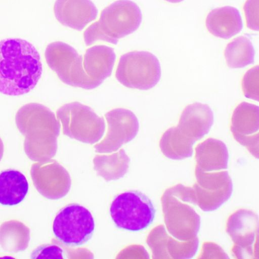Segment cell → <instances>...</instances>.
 I'll return each instance as SVG.
<instances>
[{"mask_svg":"<svg viewBox=\"0 0 259 259\" xmlns=\"http://www.w3.org/2000/svg\"><path fill=\"white\" fill-rule=\"evenodd\" d=\"M35 47L25 39L0 41V93L16 96L33 90L39 80L42 65Z\"/></svg>","mask_w":259,"mask_h":259,"instance_id":"6da1fadb","label":"cell"},{"mask_svg":"<svg viewBox=\"0 0 259 259\" xmlns=\"http://www.w3.org/2000/svg\"><path fill=\"white\" fill-rule=\"evenodd\" d=\"M15 122L25 136L24 149L30 159L45 161L56 155L61 124L49 108L37 103L25 104L17 111Z\"/></svg>","mask_w":259,"mask_h":259,"instance_id":"7a4b0ae2","label":"cell"},{"mask_svg":"<svg viewBox=\"0 0 259 259\" xmlns=\"http://www.w3.org/2000/svg\"><path fill=\"white\" fill-rule=\"evenodd\" d=\"M142 21V13L131 0H117L105 8L99 20L84 32V41L89 46L97 41L117 45L118 39L136 31Z\"/></svg>","mask_w":259,"mask_h":259,"instance_id":"3957f363","label":"cell"},{"mask_svg":"<svg viewBox=\"0 0 259 259\" xmlns=\"http://www.w3.org/2000/svg\"><path fill=\"white\" fill-rule=\"evenodd\" d=\"M56 116L62 125L64 135L82 143L93 144L103 137L105 122L89 106L73 102L61 106Z\"/></svg>","mask_w":259,"mask_h":259,"instance_id":"277c9868","label":"cell"},{"mask_svg":"<svg viewBox=\"0 0 259 259\" xmlns=\"http://www.w3.org/2000/svg\"><path fill=\"white\" fill-rule=\"evenodd\" d=\"M161 76V66L157 57L144 51L130 52L121 55L115 72V77L120 84L140 90L153 88Z\"/></svg>","mask_w":259,"mask_h":259,"instance_id":"5b68a950","label":"cell"},{"mask_svg":"<svg viewBox=\"0 0 259 259\" xmlns=\"http://www.w3.org/2000/svg\"><path fill=\"white\" fill-rule=\"evenodd\" d=\"M112 221L118 228L139 232L152 223L155 209L149 198L139 191H128L118 194L110 207Z\"/></svg>","mask_w":259,"mask_h":259,"instance_id":"8992f818","label":"cell"},{"mask_svg":"<svg viewBox=\"0 0 259 259\" xmlns=\"http://www.w3.org/2000/svg\"><path fill=\"white\" fill-rule=\"evenodd\" d=\"M45 55L49 67L65 84L88 90L101 85L87 74L82 56L69 44L59 41L51 42Z\"/></svg>","mask_w":259,"mask_h":259,"instance_id":"52a82bcc","label":"cell"},{"mask_svg":"<svg viewBox=\"0 0 259 259\" xmlns=\"http://www.w3.org/2000/svg\"><path fill=\"white\" fill-rule=\"evenodd\" d=\"M95 229V221L90 210L76 203L70 204L62 208L56 215L53 223V231L56 238L62 244L80 246L92 237Z\"/></svg>","mask_w":259,"mask_h":259,"instance_id":"ba28073f","label":"cell"},{"mask_svg":"<svg viewBox=\"0 0 259 259\" xmlns=\"http://www.w3.org/2000/svg\"><path fill=\"white\" fill-rule=\"evenodd\" d=\"M258 215L239 209L228 218L226 230L233 242L232 255L236 258H255L258 255Z\"/></svg>","mask_w":259,"mask_h":259,"instance_id":"9c48e42d","label":"cell"},{"mask_svg":"<svg viewBox=\"0 0 259 259\" xmlns=\"http://www.w3.org/2000/svg\"><path fill=\"white\" fill-rule=\"evenodd\" d=\"M161 201L165 227L171 236L183 241L197 237L200 217L193 207L166 190Z\"/></svg>","mask_w":259,"mask_h":259,"instance_id":"30bf717a","label":"cell"},{"mask_svg":"<svg viewBox=\"0 0 259 259\" xmlns=\"http://www.w3.org/2000/svg\"><path fill=\"white\" fill-rule=\"evenodd\" d=\"M105 117L108 124L107 132L103 140L94 145L96 152L109 153L117 151L137 135L139 122L131 110L117 108L106 113Z\"/></svg>","mask_w":259,"mask_h":259,"instance_id":"8fae6325","label":"cell"},{"mask_svg":"<svg viewBox=\"0 0 259 259\" xmlns=\"http://www.w3.org/2000/svg\"><path fill=\"white\" fill-rule=\"evenodd\" d=\"M30 175L37 191L48 199H60L66 196L70 189L71 183L69 173L55 160L33 163Z\"/></svg>","mask_w":259,"mask_h":259,"instance_id":"7c38bea8","label":"cell"},{"mask_svg":"<svg viewBox=\"0 0 259 259\" xmlns=\"http://www.w3.org/2000/svg\"><path fill=\"white\" fill-rule=\"evenodd\" d=\"M230 130L234 139L258 158L259 109L257 105L242 102L235 108Z\"/></svg>","mask_w":259,"mask_h":259,"instance_id":"4fadbf2b","label":"cell"},{"mask_svg":"<svg viewBox=\"0 0 259 259\" xmlns=\"http://www.w3.org/2000/svg\"><path fill=\"white\" fill-rule=\"evenodd\" d=\"M146 241L153 258H191L197 253L199 245L197 237L188 241H180L168 234L163 225L154 228Z\"/></svg>","mask_w":259,"mask_h":259,"instance_id":"5bb4252c","label":"cell"},{"mask_svg":"<svg viewBox=\"0 0 259 259\" xmlns=\"http://www.w3.org/2000/svg\"><path fill=\"white\" fill-rule=\"evenodd\" d=\"M233 190V185H231L218 190H210L196 183L192 187L178 184L165 190L182 201L197 205L204 211H212L229 199Z\"/></svg>","mask_w":259,"mask_h":259,"instance_id":"9a60e30c","label":"cell"},{"mask_svg":"<svg viewBox=\"0 0 259 259\" xmlns=\"http://www.w3.org/2000/svg\"><path fill=\"white\" fill-rule=\"evenodd\" d=\"M56 19L62 25L81 31L96 19L98 10L91 0H56Z\"/></svg>","mask_w":259,"mask_h":259,"instance_id":"2e32d148","label":"cell"},{"mask_svg":"<svg viewBox=\"0 0 259 259\" xmlns=\"http://www.w3.org/2000/svg\"><path fill=\"white\" fill-rule=\"evenodd\" d=\"M213 120V112L208 105L195 102L184 108L177 127L183 134L196 141L209 132Z\"/></svg>","mask_w":259,"mask_h":259,"instance_id":"e0dca14e","label":"cell"},{"mask_svg":"<svg viewBox=\"0 0 259 259\" xmlns=\"http://www.w3.org/2000/svg\"><path fill=\"white\" fill-rule=\"evenodd\" d=\"M205 25L210 33L223 39H229L237 34L243 27L239 10L228 6L210 11L206 18Z\"/></svg>","mask_w":259,"mask_h":259,"instance_id":"ac0fdd59","label":"cell"},{"mask_svg":"<svg viewBox=\"0 0 259 259\" xmlns=\"http://www.w3.org/2000/svg\"><path fill=\"white\" fill-rule=\"evenodd\" d=\"M116 56L114 49L106 45H96L86 50L83 68L93 80L102 84L112 73Z\"/></svg>","mask_w":259,"mask_h":259,"instance_id":"d6986e66","label":"cell"},{"mask_svg":"<svg viewBox=\"0 0 259 259\" xmlns=\"http://www.w3.org/2000/svg\"><path fill=\"white\" fill-rule=\"evenodd\" d=\"M195 168L203 172L226 169L228 166L229 153L222 141L208 138L195 148Z\"/></svg>","mask_w":259,"mask_h":259,"instance_id":"ffe728a7","label":"cell"},{"mask_svg":"<svg viewBox=\"0 0 259 259\" xmlns=\"http://www.w3.org/2000/svg\"><path fill=\"white\" fill-rule=\"evenodd\" d=\"M29 185L25 176L15 169H7L0 173V204L15 205L25 198Z\"/></svg>","mask_w":259,"mask_h":259,"instance_id":"44dd1931","label":"cell"},{"mask_svg":"<svg viewBox=\"0 0 259 259\" xmlns=\"http://www.w3.org/2000/svg\"><path fill=\"white\" fill-rule=\"evenodd\" d=\"M196 141L186 136L177 126L167 129L161 137L159 148L162 154L172 160H183L191 157Z\"/></svg>","mask_w":259,"mask_h":259,"instance_id":"7402d4cb","label":"cell"},{"mask_svg":"<svg viewBox=\"0 0 259 259\" xmlns=\"http://www.w3.org/2000/svg\"><path fill=\"white\" fill-rule=\"evenodd\" d=\"M30 233V229L20 221H6L0 225V245L8 252L23 251L28 246Z\"/></svg>","mask_w":259,"mask_h":259,"instance_id":"603a6c76","label":"cell"},{"mask_svg":"<svg viewBox=\"0 0 259 259\" xmlns=\"http://www.w3.org/2000/svg\"><path fill=\"white\" fill-rule=\"evenodd\" d=\"M130 158L123 149L109 155H97L93 159L94 168L106 181L116 180L127 172Z\"/></svg>","mask_w":259,"mask_h":259,"instance_id":"cb8c5ba5","label":"cell"},{"mask_svg":"<svg viewBox=\"0 0 259 259\" xmlns=\"http://www.w3.org/2000/svg\"><path fill=\"white\" fill-rule=\"evenodd\" d=\"M255 51L250 39L245 36L237 37L228 44L224 56L228 66L240 68L252 64Z\"/></svg>","mask_w":259,"mask_h":259,"instance_id":"d4e9b609","label":"cell"},{"mask_svg":"<svg viewBox=\"0 0 259 259\" xmlns=\"http://www.w3.org/2000/svg\"><path fill=\"white\" fill-rule=\"evenodd\" d=\"M195 176L200 187L210 190H218L233 185L231 178L227 170L203 172L195 168Z\"/></svg>","mask_w":259,"mask_h":259,"instance_id":"484cf974","label":"cell"},{"mask_svg":"<svg viewBox=\"0 0 259 259\" xmlns=\"http://www.w3.org/2000/svg\"><path fill=\"white\" fill-rule=\"evenodd\" d=\"M242 87L244 96L246 98L258 101V65L254 66L246 72L242 80Z\"/></svg>","mask_w":259,"mask_h":259,"instance_id":"4316f807","label":"cell"},{"mask_svg":"<svg viewBox=\"0 0 259 259\" xmlns=\"http://www.w3.org/2000/svg\"><path fill=\"white\" fill-rule=\"evenodd\" d=\"M259 0H246L243 10L247 27L250 29L258 31Z\"/></svg>","mask_w":259,"mask_h":259,"instance_id":"83f0119b","label":"cell"},{"mask_svg":"<svg viewBox=\"0 0 259 259\" xmlns=\"http://www.w3.org/2000/svg\"><path fill=\"white\" fill-rule=\"evenodd\" d=\"M32 258H64L63 250L56 244L38 247L31 253Z\"/></svg>","mask_w":259,"mask_h":259,"instance_id":"f1b7e54d","label":"cell"},{"mask_svg":"<svg viewBox=\"0 0 259 259\" xmlns=\"http://www.w3.org/2000/svg\"><path fill=\"white\" fill-rule=\"evenodd\" d=\"M199 258H229L228 254L218 244L212 242H205L202 246Z\"/></svg>","mask_w":259,"mask_h":259,"instance_id":"f546056e","label":"cell"},{"mask_svg":"<svg viewBox=\"0 0 259 259\" xmlns=\"http://www.w3.org/2000/svg\"><path fill=\"white\" fill-rule=\"evenodd\" d=\"M4 150V144H3L2 140L0 138V161L1 160V159L3 156Z\"/></svg>","mask_w":259,"mask_h":259,"instance_id":"4dcf8cb0","label":"cell"},{"mask_svg":"<svg viewBox=\"0 0 259 259\" xmlns=\"http://www.w3.org/2000/svg\"><path fill=\"white\" fill-rule=\"evenodd\" d=\"M167 2L171 3H181L184 0H164Z\"/></svg>","mask_w":259,"mask_h":259,"instance_id":"1f68e13d","label":"cell"}]
</instances>
